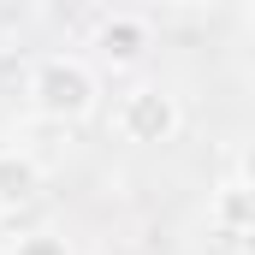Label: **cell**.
<instances>
[{
  "label": "cell",
  "instance_id": "cell-4",
  "mask_svg": "<svg viewBox=\"0 0 255 255\" xmlns=\"http://www.w3.org/2000/svg\"><path fill=\"white\" fill-rule=\"evenodd\" d=\"M95 48H101L113 65H130L142 48H148V30H142V18H107L101 36H95Z\"/></svg>",
  "mask_w": 255,
  "mask_h": 255
},
{
  "label": "cell",
  "instance_id": "cell-3",
  "mask_svg": "<svg viewBox=\"0 0 255 255\" xmlns=\"http://www.w3.org/2000/svg\"><path fill=\"white\" fill-rule=\"evenodd\" d=\"M36 190H42V166H36V154L6 148V154H0V208H18V202H30Z\"/></svg>",
  "mask_w": 255,
  "mask_h": 255
},
{
  "label": "cell",
  "instance_id": "cell-2",
  "mask_svg": "<svg viewBox=\"0 0 255 255\" xmlns=\"http://www.w3.org/2000/svg\"><path fill=\"white\" fill-rule=\"evenodd\" d=\"M119 130H125L130 142H172V130H178V101H172L160 83H142V89H130L125 107H119Z\"/></svg>",
  "mask_w": 255,
  "mask_h": 255
},
{
  "label": "cell",
  "instance_id": "cell-1",
  "mask_svg": "<svg viewBox=\"0 0 255 255\" xmlns=\"http://www.w3.org/2000/svg\"><path fill=\"white\" fill-rule=\"evenodd\" d=\"M30 101L42 119H83L95 107V77L77 60H42L30 77Z\"/></svg>",
  "mask_w": 255,
  "mask_h": 255
},
{
  "label": "cell",
  "instance_id": "cell-6",
  "mask_svg": "<svg viewBox=\"0 0 255 255\" xmlns=\"http://www.w3.org/2000/svg\"><path fill=\"white\" fill-rule=\"evenodd\" d=\"M12 255H71V250H65V238H54V232H30V238H18Z\"/></svg>",
  "mask_w": 255,
  "mask_h": 255
},
{
  "label": "cell",
  "instance_id": "cell-5",
  "mask_svg": "<svg viewBox=\"0 0 255 255\" xmlns=\"http://www.w3.org/2000/svg\"><path fill=\"white\" fill-rule=\"evenodd\" d=\"M214 220L226 226V238H244L250 232V220H255V196L244 178H232L226 190H220V202H214Z\"/></svg>",
  "mask_w": 255,
  "mask_h": 255
}]
</instances>
